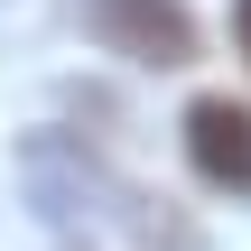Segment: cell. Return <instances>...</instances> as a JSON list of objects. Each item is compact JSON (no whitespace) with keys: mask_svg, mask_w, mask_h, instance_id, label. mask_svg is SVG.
Returning a JSON list of instances; mask_svg holds the SVG:
<instances>
[{"mask_svg":"<svg viewBox=\"0 0 251 251\" xmlns=\"http://www.w3.org/2000/svg\"><path fill=\"white\" fill-rule=\"evenodd\" d=\"M84 9V28L112 47V56H130V65H196V19H186V0H75Z\"/></svg>","mask_w":251,"mask_h":251,"instance_id":"2","label":"cell"},{"mask_svg":"<svg viewBox=\"0 0 251 251\" xmlns=\"http://www.w3.org/2000/svg\"><path fill=\"white\" fill-rule=\"evenodd\" d=\"M186 158H196V177H205V186L251 196V102H233V93L186 102Z\"/></svg>","mask_w":251,"mask_h":251,"instance_id":"3","label":"cell"},{"mask_svg":"<svg viewBox=\"0 0 251 251\" xmlns=\"http://www.w3.org/2000/svg\"><path fill=\"white\" fill-rule=\"evenodd\" d=\"M233 37H242V56H251V0H233Z\"/></svg>","mask_w":251,"mask_h":251,"instance_id":"4","label":"cell"},{"mask_svg":"<svg viewBox=\"0 0 251 251\" xmlns=\"http://www.w3.org/2000/svg\"><path fill=\"white\" fill-rule=\"evenodd\" d=\"M19 177H28V205H37L47 224H65V233H112V242H186V233L158 214V196H140L121 168H102L93 149H75V140H56V130H37V140L19 149Z\"/></svg>","mask_w":251,"mask_h":251,"instance_id":"1","label":"cell"}]
</instances>
